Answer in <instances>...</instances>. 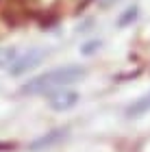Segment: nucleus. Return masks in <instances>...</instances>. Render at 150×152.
Returning a JSON list of instances; mask_svg holds the SVG:
<instances>
[{
    "instance_id": "nucleus-1",
    "label": "nucleus",
    "mask_w": 150,
    "mask_h": 152,
    "mask_svg": "<svg viewBox=\"0 0 150 152\" xmlns=\"http://www.w3.org/2000/svg\"><path fill=\"white\" fill-rule=\"evenodd\" d=\"M87 70L80 65H65V67H57V70H50L46 74H39L35 78L26 80L20 91L29 94V96H44V94H52L57 89L70 87L74 83H78L80 78H85Z\"/></svg>"
},
{
    "instance_id": "nucleus-2",
    "label": "nucleus",
    "mask_w": 150,
    "mask_h": 152,
    "mask_svg": "<svg viewBox=\"0 0 150 152\" xmlns=\"http://www.w3.org/2000/svg\"><path fill=\"white\" fill-rule=\"evenodd\" d=\"M44 59H46V50H42V48H31L29 52L18 54V57H15V61L9 65V74L11 76H22L24 72L37 67Z\"/></svg>"
},
{
    "instance_id": "nucleus-3",
    "label": "nucleus",
    "mask_w": 150,
    "mask_h": 152,
    "mask_svg": "<svg viewBox=\"0 0 150 152\" xmlns=\"http://www.w3.org/2000/svg\"><path fill=\"white\" fill-rule=\"evenodd\" d=\"M78 98H80V96L76 91L63 87V89H57V91L50 94L48 104H50V109H54V111H67V109H72L78 102Z\"/></svg>"
},
{
    "instance_id": "nucleus-4",
    "label": "nucleus",
    "mask_w": 150,
    "mask_h": 152,
    "mask_svg": "<svg viewBox=\"0 0 150 152\" xmlns=\"http://www.w3.org/2000/svg\"><path fill=\"white\" fill-rule=\"evenodd\" d=\"M65 135H67V128H54V130H50V133H46V135H42V137H37V139L29 146V150H31V152L48 150V148L54 146V143H59L61 139H65Z\"/></svg>"
},
{
    "instance_id": "nucleus-5",
    "label": "nucleus",
    "mask_w": 150,
    "mask_h": 152,
    "mask_svg": "<svg viewBox=\"0 0 150 152\" xmlns=\"http://www.w3.org/2000/svg\"><path fill=\"white\" fill-rule=\"evenodd\" d=\"M150 111V91L144 94L141 98H137L133 102V104H128L126 107V115L128 117H139V115H144Z\"/></svg>"
},
{
    "instance_id": "nucleus-6",
    "label": "nucleus",
    "mask_w": 150,
    "mask_h": 152,
    "mask_svg": "<svg viewBox=\"0 0 150 152\" xmlns=\"http://www.w3.org/2000/svg\"><path fill=\"white\" fill-rule=\"evenodd\" d=\"M18 54L20 52L15 48H0V67H7V70H9V65L15 61Z\"/></svg>"
},
{
    "instance_id": "nucleus-7",
    "label": "nucleus",
    "mask_w": 150,
    "mask_h": 152,
    "mask_svg": "<svg viewBox=\"0 0 150 152\" xmlns=\"http://www.w3.org/2000/svg\"><path fill=\"white\" fill-rule=\"evenodd\" d=\"M137 15H139V9H137V7H128V9L120 15L118 24H120V26H128L131 22H135V20H137Z\"/></svg>"
},
{
    "instance_id": "nucleus-8",
    "label": "nucleus",
    "mask_w": 150,
    "mask_h": 152,
    "mask_svg": "<svg viewBox=\"0 0 150 152\" xmlns=\"http://www.w3.org/2000/svg\"><path fill=\"white\" fill-rule=\"evenodd\" d=\"M100 48V41H89V44H85L83 48H80V52L83 54H91L94 50H98Z\"/></svg>"
},
{
    "instance_id": "nucleus-9",
    "label": "nucleus",
    "mask_w": 150,
    "mask_h": 152,
    "mask_svg": "<svg viewBox=\"0 0 150 152\" xmlns=\"http://www.w3.org/2000/svg\"><path fill=\"white\" fill-rule=\"evenodd\" d=\"M100 2V7H111V4H115L118 0H98Z\"/></svg>"
},
{
    "instance_id": "nucleus-10",
    "label": "nucleus",
    "mask_w": 150,
    "mask_h": 152,
    "mask_svg": "<svg viewBox=\"0 0 150 152\" xmlns=\"http://www.w3.org/2000/svg\"><path fill=\"white\" fill-rule=\"evenodd\" d=\"M13 148V143H0V152L2 150H11Z\"/></svg>"
}]
</instances>
